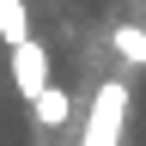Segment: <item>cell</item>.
Segmentation results:
<instances>
[{
  "label": "cell",
  "mask_w": 146,
  "mask_h": 146,
  "mask_svg": "<svg viewBox=\"0 0 146 146\" xmlns=\"http://www.w3.org/2000/svg\"><path fill=\"white\" fill-rule=\"evenodd\" d=\"M12 85H18V98H25V104H36V98L49 91V49L36 43V36L12 49Z\"/></svg>",
  "instance_id": "2"
},
{
  "label": "cell",
  "mask_w": 146,
  "mask_h": 146,
  "mask_svg": "<svg viewBox=\"0 0 146 146\" xmlns=\"http://www.w3.org/2000/svg\"><path fill=\"white\" fill-rule=\"evenodd\" d=\"M31 116H36V122H43V128H61V122L73 116V98H67V91H61V85H49V91H43V98H36V104H31Z\"/></svg>",
  "instance_id": "5"
},
{
  "label": "cell",
  "mask_w": 146,
  "mask_h": 146,
  "mask_svg": "<svg viewBox=\"0 0 146 146\" xmlns=\"http://www.w3.org/2000/svg\"><path fill=\"white\" fill-rule=\"evenodd\" d=\"M110 49H116L128 67H146V25H116L110 31Z\"/></svg>",
  "instance_id": "4"
},
{
  "label": "cell",
  "mask_w": 146,
  "mask_h": 146,
  "mask_svg": "<svg viewBox=\"0 0 146 146\" xmlns=\"http://www.w3.org/2000/svg\"><path fill=\"white\" fill-rule=\"evenodd\" d=\"M0 43H6V49L31 43V6H25V0H0Z\"/></svg>",
  "instance_id": "3"
},
{
  "label": "cell",
  "mask_w": 146,
  "mask_h": 146,
  "mask_svg": "<svg viewBox=\"0 0 146 146\" xmlns=\"http://www.w3.org/2000/svg\"><path fill=\"white\" fill-rule=\"evenodd\" d=\"M122 116H128V85H122V79L98 85V98H91V110H85L79 146H116V140H122Z\"/></svg>",
  "instance_id": "1"
}]
</instances>
